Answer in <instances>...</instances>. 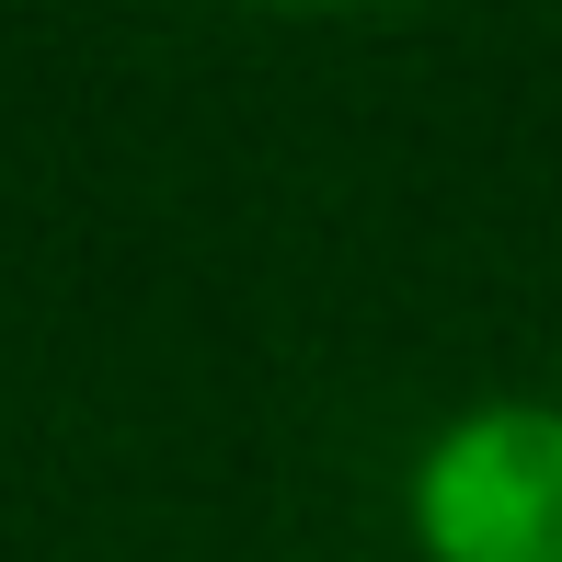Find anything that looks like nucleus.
I'll list each match as a JSON object with an SVG mask.
<instances>
[{"label":"nucleus","mask_w":562,"mask_h":562,"mask_svg":"<svg viewBox=\"0 0 562 562\" xmlns=\"http://www.w3.org/2000/svg\"><path fill=\"white\" fill-rule=\"evenodd\" d=\"M414 540L437 562H562V414L482 402L414 459Z\"/></svg>","instance_id":"f257e3e1"}]
</instances>
